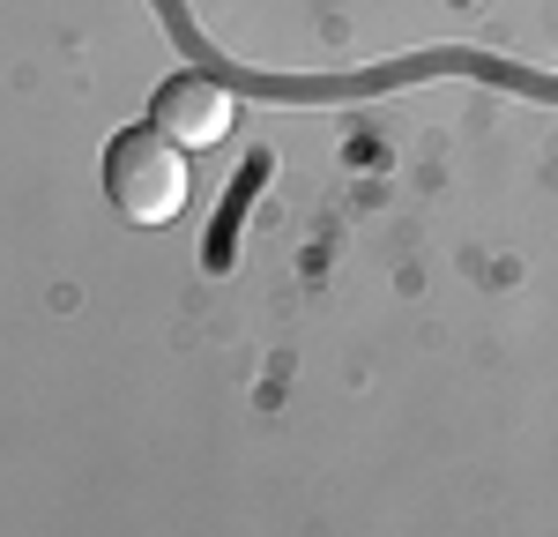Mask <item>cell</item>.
<instances>
[{"label":"cell","mask_w":558,"mask_h":537,"mask_svg":"<svg viewBox=\"0 0 558 537\" xmlns=\"http://www.w3.org/2000/svg\"><path fill=\"white\" fill-rule=\"evenodd\" d=\"M194 194L186 150L157 128H120L105 142V202L128 224H172Z\"/></svg>","instance_id":"cell-1"},{"label":"cell","mask_w":558,"mask_h":537,"mask_svg":"<svg viewBox=\"0 0 558 537\" xmlns=\"http://www.w3.org/2000/svg\"><path fill=\"white\" fill-rule=\"evenodd\" d=\"M231 120H239V97L216 83V75H202V68L172 75V83L149 97V128L172 134L179 150H216L231 134Z\"/></svg>","instance_id":"cell-2"}]
</instances>
